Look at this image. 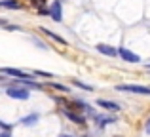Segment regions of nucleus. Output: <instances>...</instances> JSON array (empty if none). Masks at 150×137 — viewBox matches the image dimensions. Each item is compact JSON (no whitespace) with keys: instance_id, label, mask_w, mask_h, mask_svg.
<instances>
[{"instance_id":"21","label":"nucleus","mask_w":150,"mask_h":137,"mask_svg":"<svg viewBox=\"0 0 150 137\" xmlns=\"http://www.w3.org/2000/svg\"><path fill=\"white\" fill-rule=\"evenodd\" d=\"M59 137H72V135H69V133H63V135H59Z\"/></svg>"},{"instance_id":"23","label":"nucleus","mask_w":150,"mask_h":137,"mask_svg":"<svg viewBox=\"0 0 150 137\" xmlns=\"http://www.w3.org/2000/svg\"><path fill=\"white\" fill-rule=\"evenodd\" d=\"M146 69H150V65H146Z\"/></svg>"},{"instance_id":"10","label":"nucleus","mask_w":150,"mask_h":137,"mask_svg":"<svg viewBox=\"0 0 150 137\" xmlns=\"http://www.w3.org/2000/svg\"><path fill=\"white\" fill-rule=\"evenodd\" d=\"M93 120H97V126L99 128H105L108 126V124H114L116 122V118H112V116H105V114H93Z\"/></svg>"},{"instance_id":"20","label":"nucleus","mask_w":150,"mask_h":137,"mask_svg":"<svg viewBox=\"0 0 150 137\" xmlns=\"http://www.w3.org/2000/svg\"><path fill=\"white\" fill-rule=\"evenodd\" d=\"M0 137H10V131H2V133H0Z\"/></svg>"},{"instance_id":"4","label":"nucleus","mask_w":150,"mask_h":137,"mask_svg":"<svg viewBox=\"0 0 150 137\" xmlns=\"http://www.w3.org/2000/svg\"><path fill=\"white\" fill-rule=\"evenodd\" d=\"M118 55H120L124 61H127V63H139V61H141V57L137 55V53H133L131 50L124 48V46H122V48L118 50Z\"/></svg>"},{"instance_id":"14","label":"nucleus","mask_w":150,"mask_h":137,"mask_svg":"<svg viewBox=\"0 0 150 137\" xmlns=\"http://www.w3.org/2000/svg\"><path fill=\"white\" fill-rule=\"evenodd\" d=\"M72 86H76V88H82V89H86V92H93V88L89 84H84V82H80V80H72Z\"/></svg>"},{"instance_id":"9","label":"nucleus","mask_w":150,"mask_h":137,"mask_svg":"<svg viewBox=\"0 0 150 137\" xmlns=\"http://www.w3.org/2000/svg\"><path fill=\"white\" fill-rule=\"evenodd\" d=\"M95 48H97L99 53H103V55H108V57H116L118 55V50H114L112 46H108V44H97Z\"/></svg>"},{"instance_id":"15","label":"nucleus","mask_w":150,"mask_h":137,"mask_svg":"<svg viewBox=\"0 0 150 137\" xmlns=\"http://www.w3.org/2000/svg\"><path fill=\"white\" fill-rule=\"evenodd\" d=\"M30 4H33L36 10H42V8H48V0H30Z\"/></svg>"},{"instance_id":"6","label":"nucleus","mask_w":150,"mask_h":137,"mask_svg":"<svg viewBox=\"0 0 150 137\" xmlns=\"http://www.w3.org/2000/svg\"><path fill=\"white\" fill-rule=\"evenodd\" d=\"M0 72H2V74H10V76H13V78H30L25 70L13 69V67H2V69H0Z\"/></svg>"},{"instance_id":"24","label":"nucleus","mask_w":150,"mask_h":137,"mask_svg":"<svg viewBox=\"0 0 150 137\" xmlns=\"http://www.w3.org/2000/svg\"><path fill=\"white\" fill-rule=\"evenodd\" d=\"M84 137H89V135H84Z\"/></svg>"},{"instance_id":"1","label":"nucleus","mask_w":150,"mask_h":137,"mask_svg":"<svg viewBox=\"0 0 150 137\" xmlns=\"http://www.w3.org/2000/svg\"><path fill=\"white\" fill-rule=\"evenodd\" d=\"M6 95L11 97V99L27 101L30 97V92H29V88H25V86H10V88L6 89Z\"/></svg>"},{"instance_id":"7","label":"nucleus","mask_w":150,"mask_h":137,"mask_svg":"<svg viewBox=\"0 0 150 137\" xmlns=\"http://www.w3.org/2000/svg\"><path fill=\"white\" fill-rule=\"evenodd\" d=\"M97 105H99L101 109H105V111H110V112H118L120 111V105L114 103V101H108V99H97Z\"/></svg>"},{"instance_id":"16","label":"nucleus","mask_w":150,"mask_h":137,"mask_svg":"<svg viewBox=\"0 0 150 137\" xmlns=\"http://www.w3.org/2000/svg\"><path fill=\"white\" fill-rule=\"evenodd\" d=\"M33 74H38V76H44V78H51V76H53L51 72H44V70H33Z\"/></svg>"},{"instance_id":"8","label":"nucleus","mask_w":150,"mask_h":137,"mask_svg":"<svg viewBox=\"0 0 150 137\" xmlns=\"http://www.w3.org/2000/svg\"><path fill=\"white\" fill-rule=\"evenodd\" d=\"M38 31H42V34H46L48 38H51L53 42H57V44H61V46H67V40L63 36H59L57 33H53V31H50V29H46V27H40Z\"/></svg>"},{"instance_id":"3","label":"nucleus","mask_w":150,"mask_h":137,"mask_svg":"<svg viewBox=\"0 0 150 137\" xmlns=\"http://www.w3.org/2000/svg\"><path fill=\"white\" fill-rule=\"evenodd\" d=\"M63 114H65L70 122L78 124V126H86V116L82 114V112H76V111H72V109H63Z\"/></svg>"},{"instance_id":"17","label":"nucleus","mask_w":150,"mask_h":137,"mask_svg":"<svg viewBox=\"0 0 150 137\" xmlns=\"http://www.w3.org/2000/svg\"><path fill=\"white\" fill-rule=\"evenodd\" d=\"M0 128H2L4 131H11V126H10V124H6V122H2V120H0Z\"/></svg>"},{"instance_id":"11","label":"nucleus","mask_w":150,"mask_h":137,"mask_svg":"<svg viewBox=\"0 0 150 137\" xmlns=\"http://www.w3.org/2000/svg\"><path fill=\"white\" fill-rule=\"evenodd\" d=\"M38 120H40V114H38V112H30L29 116L21 118V124H23V126H36Z\"/></svg>"},{"instance_id":"5","label":"nucleus","mask_w":150,"mask_h":137,"mask_svg":"<svg viewBox=\"0 0 150 137\" xmlns=\"http://www.w3.org/2000/svg\"><path fill=\"white\" fill-rule=\"evenodd\" d=\"M50 15H51V19L53 21H61V0H53V2L50 4Z\"/></svg>"},{"instance_id":"22","label":"nucleus","mask_w":150,"mask_h":137,"mask_svg":"<svg viewBox=\"0 0 150 137\" xmlns=\"http://www.w3.org/2000/svg\"><path fill=\"white\" fill-rule=\"evenodd\" d=\"M0 82H6V76H0Z\"/></svg>"},{"instance_id":"12","label":"nucleus","mask_w":150,"mask_h":137,"mask_svg":"<svg viewBox=\"0 0 150 137\" xmlns=\"http://www.w3.org/2000/svg\"><path fill=\"white\" fill-rule=\"evenodd\" d=\"M0 8H8V10H21V2L19 0H2L0 2Z\"/></svg>"},{"instance_id":"2","label":"nucleus","mask_w":150,"mask_h":137,"mask_svg":"<svg viewBox=\"0 0 150 137\" xmlns=\"http://www.w3.org/2000/svg\"><path fill=\"white\" fill-rule=\"evenodd\" d=\"M118 92H129V93H139V95H150L148 86H137V84H118Z\"/></svg>"},{"instance_id":"19","label":"nucleus","mask_w":150,"mask_h":137,"mask_svg":"<svg viewBox=\"0 0 150 137\" xmlns=\"http://www.w3.org/2000/svg\"><path fill=\"white\" fill-rule=\"evenodd\" d=\"M8 25H10V23H8L6 19H0V27H8Z\"/></svg>"},{"instance_id":"13","label":"nucleus","mask_w":150,"mask_h":137,"mask_svg":"<svg viewBox=\"0 0 150 137\" xmlns=\"http://www.w3.org/2000/svg\"><path fill=\"white\" fill-rule=\"evenodd\" d=\"M50 88H53V89H59L61 93H69V92H70V88H69V86H65V84H59V82H50Z\"/></svg>"},{"instance_id":"18","label":"nucleus","mask_w":150,"mask_h":137,"mask_svg":"<svg viewBox=\"0 0 150 137\" xmlns=\"http://www.w3.org/2000/svg\"><path fill=\"white\" fill-rule=\"evenodd\" d=\"M144 131H146V133H150V118L146 120V124H144Z\"/></svg>"}]
</instances>
